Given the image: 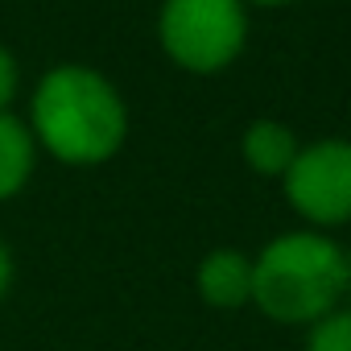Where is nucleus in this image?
Listing matches in <instances>:
<instances>
[{
	"instance_id": "f257e3e1",
	"label": "nucleus",
	"mask_w": 351,
	"mask_h": 351,
	"mask_svg": "<svg viewBox=\"0 0 351 351\" xmlns=\"http://www.w3.org/2000/svg\"><path fill=\"white\" fill-rule=\"evenodd\" d=\"M29 132L54 161L91 169L128 141V104L116 83L91 66H54L29 99Z\"/></svg>"
},
{
	"instance_id": "f03ea898",
	"label": "nucleus",
	"mask_w": 351,
	"mask_h": 351,
	"mask_svg": "<svg viewBox=\"0 0 351 351\" xmlns=\"http://www.w3.org/2000/svg\"><path fill=\"white\" fill-rule=\"evenodd\" d=\"M347 302V248L314 228L273 236L252 256V310L277 326L306 330Z\"/></svg>"
},
{
	"instance_id": "7ed1b4c3",
	"label": "nucleus",
	"mask_w": 351,
	"mask_h": 351,
	"mask_svg": "<svg viewBox=\"0 0 351 351\" xmlns=\"http://www.w3.org/2000/svg\"><path fill=\"white\" fill-rule=\"evenodd\" d=\"M157 42L182 71L215 75L232 66L248 42L244 0H161Z\"/></svg>"
},
{
	"instance_id": "20e7f679",
	"label": "nucleus",
	"mask_w": 351,
	"mask_h": 351,
	"mask_svg": "<svg viewBox=\"0 0 351 351\" xmlns=\"http://www.w3.org/2000/svg\"><path fill=\"white\" fill-rule=\"evenodd\" d=\"M289 211L302 219V228L335 232L351 223V141L347 136H322L298 149L293 165L281 178Z\"/></svg>"
},
{
	"instance_id": "39448f33",
	"label": "nucleus",
	"mask_w": 351,
	"mask_h": 351,
	"mask_svg": "<svg viewBox=\"0 0 351 351\" xmlns=\"http://www.w3.org/2000/svg\"><path fill=\"white\" fill-rule=\"evenodd\" d=\"M195 293L219 314L252 306V256L244 248H211L195 265Z\"/></svg>"
},
{
	"instance_id": "423d86ee",
	"label": "nucleus",
	"mask_w": 351,
	"mask_h": 351,
	"mask_svg": "<svg viewBox=\"0 0 351 351\" xmlns=\"http://www.w3.org/2000/svg\"><path fill=\"white\" fill-rule=\"evenodd\" d=\"M298 149H302L298 132L281 120H252L240 136V153H244L248 169L261 173V178H285Z\"/></svg>"
},
{
	"instance_id": "0eeeda50",
	"label": "nucleus",
	"mask_w": 351,
	"mask_h": 351,
	"mask_svg": "<svg viewBox=\"0 0 351 351\" xmlns=\"http://www.w3.org/2000/svg\"><path fill=\"white\" fill-rule=\"evenodd\" d=\"M38 169V141L25 120L0 112V203L17 199Z\"/></svg>"
},
{
	"instance_id": "6e6552de",
	"label": "nucleus",
	"mask_w": 351,
	"mask_h": 351,
	"mask_svg": "<svg viewBox=\"0 0 351 351\" xmlns=\"http://www.w3.org/2000/svg\"><path fill=\"white\" fill-rule=\"evenodd\" d=\"M302 351H351V306H335L302 330Z\"/></svg>"
},
{
	"instance_id": "1a4fd4ad",
	"label": "nucleus",
	"mask_w": 351,
	"mask_h": 351,
	"mask_svg": "<svg viewBox=\"0 0 351 351\" xmlns=\"http://www.w3.org/2000/svg\"><path fill=\"white\" fill-rule=\"evenodd\" d=\"M17 83H21L17 58L0 46V112H9V104H13V95H17Z\"/></svg>"
},
{
	"instance_id": "9d476101",
	"label": "nucleus",
	"mask_w": 351,
	"mask_h": 351,
	"mask_svg": "<svg viewBox=\"0 0 351 351\" xmlns=\"http://www.w3.org/2000/svg\"><path fill=\"white\" fill-rule=\"evenodd\" d=\"M13 281H17V261H13V248L5 244V236H0V306L9 302Z\"/></svg>"
},
{
	"instance_id": "9b49d317",
	"label": "nucleus",
	"mask_w": 351,
	"mask_h": 351,
	"mask_svg": "<svg viewBox=\"0 0 351 351\" xmlns=\"http://www.w3.org/2000/svg\"><path fill=\"white\" fill-rule=\"evenodd\" d=\"M347 306H351V248H347Z\"/></svg>"
},
{
	"instance_id": "f8f14e48",
	"label": "nucleus",
	"mask_w": 351,
	"mask_h": 351,
	"mask_svg": "<svg viewBox=\"0 0 351 351\" xmlns=\"http://www.w3.org/2000/svg\"><path fill=\"white\" fill-rule=\"evenodd\" d=\"M244 5H289V0H244Z\"/></svg>"
},
{
	"instance_id": "ddd939ff",
	"label": "nucleus",
	"mask_w": 351,
	"mask_h": 351,
	"mask_svg": "<svg viewBox=\"0 0 351 351\" xmlns=\"http://www.w3.org/2000/svg\"><path fill=\"white\" fill-rule=\"evenodd\" d=\"M0 351H5V347H0Z\"/></svg>"
}]
</instances>
